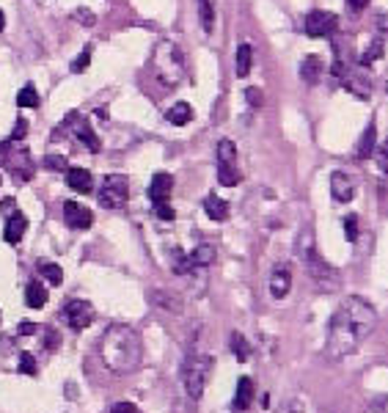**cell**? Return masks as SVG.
<instances>
[{
	"label": "cell",
	"mask_w": 388,
	"mask_h": 413,
	"mask_svg": "<svg viewBox=\"0 0 388 413\" xmlns=\"http://www.w3.org/2000/svg\"><path fill=\"white\" fill-rule=\"evenodd\" d=\"M377 325V311L361 298H347L328 325V356L344 359L350 356Z\"/></svg>",
	"instance_id": "1"
},
{
	"label": "cell",
	"mask_w": 388,
	"mask_h": 413,
	"mask_svg": "<svg viewBox=\"0 0 388 413\" xmlns=\"http://www.w3.org/2000/svg\"><path fill=\"white\" fill-rule=\"evenodd\" d=\"M100 356L105 366L116 375H127L141 363V336L135 334L129 325H110L100 342Z\"/></svg>",
	"instance_id": "2"
},
{
	"label": "cell",
	"mask_w": 388,
	"mask_h": 413,
	"mask_svg": "<svg viewBox=\"0 0 388 413\" xmlns=\"http://www.w3.org/2000/svg\"><path fill=\"white\" fill-rule=\"evenodd\" d=\"M295 251H298V257L303 262V267H306V273L311 276V281L317 284L319 292H334L339 286V273L325 262V259L319 257V251H317V240H314V232L306 229V232L298 237V245H295Z\"/></svg>",
	"instance_id": "3"
},
{
	"label": "cell",
	"mask_w": 388,
	"mask_h": 413,
	"mask_svg": "<svg viewBox=\"0 0 388 413\" xmlns=\"http://www.w3.org/2000/svg\"><path fill=\"white\" fill-rule=\"evenodd\" d=\"M209 372H212V359H209V356L190 353V356L184 359V363H182V383L187 388V397L199 400V397L204 394Z\"/></svg>",
	"instance_id": "4"
},
{
	"label": "cell",
	"mask_w": 388,
	"mask_h": 413,
	"mask_svg": "<svg viewBox=\"0 0 388 413\" xmlns=\"http://www.w3.org/2000/svg\"><path fill=\"white\" fill-rule=\"evenodd\" d=\"M182 66H184V61H182V50L174 45V42H160L155 50V69H157V78L163 80L168 88L171 86H177L182 78Z\"/></svg>",
	"instance_id": "5"
},
{
	"label": "cell",
	"mask_w": 388,
	"mask_h": 413,
	"mask_svg": "<svg viewBox=\"0 0 388 413\" xmlns=\"http://www.w3.org/2000/svg\"><path fill=\"white\" fill-rule=\"evenodd\" d=\"M129 199V182L122 174H110L105 177L102 187H100V204L107 209H122Z\"/></svg>",
	"instance_id": "6"
},
{
	"label": "cell",
	"mask_w": 388,
	"mask_h": 413,
	"mask_svg": "<svg viewBox=\"0 0 388 413\" xmlns=\"http://www.w3.org/2000/svg\"><path fill=\"white\" fill-rule=\"evenodd\" d=\"M61 314H64L66 325L75 328V331H83V328H88V325L94 322V309H91V303H88V301H80V298L69 301Z\"/></svg>",
	"instance_id": "7"
},
{
	"label": "cell",
	"mask_w": 388,
	"mask_h": 413,
	"mask_svg": "<svg viewBox=\"0 0 388 413\" xmlns=\"http://www.w3.org/2000/svg\"><path fill=\"white\" fill-rule=\"evenodd\" d=\"M336 28H339V17L336 14H331V11L317 8V11H311L309 17H306V33H309L311 39H325V36H331Z\"/></svg>",
	"instance_id": "8"
},
{
	"label": "cell",
	"mask_w": 388,
	"mask_h": 413,
	"mask_svg": "<svg viewBox=\"0 0 388 413\" xmlns=\"http://www.w3.org/2000/svg\"><path fill=\"white\" fill-rule=\"evenodd\" d=\"M66 119H69V122H75V124H72V132H75V138H78V141H83V146H86V149H91V152H100V138L94 135L91 124H88L86 119H80V113H69Z\"/></svg>",
	"instance_id": "9"
},
{
	"label": "cell",
	"mask_w": 388,
	"mask_h": 413,
	"mask_svg": "<svg viewBox=\"0 0 388 413\" xmlns=\"http://www.w3.org/2000/svg\"><path fill=\"white\" fill-rule=\"evenodd\" d=\"M64 218H66V223H69L72 229H88V226L94 223L91 209L80 206L78 202H66V204H64Z\"/></svg>",
	"instance_id": "10"
},
{
	"label": "cell",
	"mask_w": 388,
	"mask_h": 413,
	"mask_svg": "<svg viewBox=\"0 0 388 413\" xmlns=\"http://www.w3.org/2000/svg\"><path fill=\"white\" fill-rule=\"evenodd\" d=\"M331 193H334L336 202L347 204V202L355 196V180H353L350 174H344V171H336V174L331 177Z\"/></svg>",
	"instance_id": "11"
},
{
	"label": "cell",
	"mask_w": 388,
	"mask_h": 413,
	"mask_svg": "<svg viewBox=\"0 0 388 413\" xmlns=\"http://www.w3.org/2000/svg\"><path fill=\"white\" fill-rule=\"evenodd\" d=\"M171 190H174V177L171 174H155V180L149 185V199L160 204V202H168L171 199Z\"/></svg>",
	"instance_id": "12"
},
{
	"label": "cell",
	"mask_w": 388,
	"mask_h": 413,
	"mask_svg": "<svg viewBox=\"0 0 388 413\" xmlns=\"http://www.w3.org/2000/svg\"><path fill=\"white\" fill-rule=\"evenodd\" d=\"M289 289H292V276H289V270H286L284 264H278L273 270V276H270V295L276 301H281V298L289 295Z\"/></svg>",
	"instance_id": "13"
},
{
	"label": "cell",
	"mask_w": 388,
	"mask_h": 413,
	"mask_svg": "<svg viewBox=\"0 0 388 413\" xmlns=\"http://www.w3.org/2000/svg\"><path fill=\"white\" fill-rule=\"evenodd\" d=\"M66 185L78 193H91L94 190V182H91V174L86 168H66Z\"/></svg>",
	"instance_id": "14"
},
{
	"label": "cell",
	"mask_w": 388,
	"mask_h": 413,
	"mask_svg": "<svg viewBox=\"0 0 388 413\" xmlns=\"http://www.w3.org/2000/svg\"><path fill=\"white\" fill-rule=\"evenodd\" d=\"M254 400V380L251 378H240L237 380V394H234V411H248Z\"/></svg>",
	"instance_id": "15"
},
{
	"label": "cell",
	"mask_w": 388,
	"mask_h": 413,
	"mask_svg": "<svg viewBox=\"0 0 388 413\" xmlns=\"http://www.w3.org/2000/svg\"><path fill=\"white\" fill-rule=\"evenodd\" d=\"M25 229H28L25 215H20V212H11V215H8V223H6V240H8L11 245H17V243L23 240Z\"/></svg>",
	"instance_id": "16"
},
{
	"label": "cell",
	"mask_w": 388,
	"mask_h": 413,
	"mask_svg": "<svg viewBox=\"0 0 388 413\" xmlns=\"http://www.w3.org/2000/svg\"><path fill=\"white\" fill-rule=\"evenodd\" d=\"M204 209H207V215L212 221H226L229 218V204L221 196H215V193H209L207 199H204Z\"/></svg>",
	"instance_id": "17"
},
{
	"label": "cell",
	"mask_w": 388,
	"mask_h": 413,
	"mask_svg": "<svg viewBox=\"0 0 388 413\" xmlns=\"http://www.w3.org/2000/svg\"><path fill=\"white\" fill-rule=\"evenodd\" d=\"M45 301H47V289H45V284L42 281H30V284L25 286V303L30 306V309H42L45 306Z\"/></svg>",
	"instance_id": "18"
},
{
	"label": "cell",
	"mask_w": 388,
	"mask_h": 413,
	"mask_svg": "<svg viewBox=\"0 0 388 413\" xmlns=\"http://www.w3.org/2000/svg\"><path fill=\"white\" fill-rule=\"evenodd\" d=\"M375 146H377V129H375V124H369V127L363 129L361 141H358L355 157H358V160H366V157L375 152Z\"/></svg>",
	"instance_id": "19"
},
{
	"label": "cell",
	"mask_w": 388,
	"mask_h": 413,
	"mask_svg": "<svg viewBox=\"0 0 388 413\" xmlns=\"http://www.w3.org/2000/svg\"><path fill=\"white\" fill-rule=\"evenodd\" d=\"M215 254H218V251H215V245L204 243V245H199V248H196V251H193L187 259H190V264H193V267H207V264L215 262Z\"/></svg>",
	"instance_id": "20"
},
{
	"label": "cell",
	"mask_w": 388,
	"mask_h": 413,
	"mask_svg": "<svg viewBox=\"0 0 388 413\" xmlns=\"http://www.w3.org/2000/svg\"><path fill=\"white\" fill-rule=\"evenodd\" d=\"M165 119H168L171 124H187V122L193 119V107L187 103H177L174 107L165 110Z\"/></svg>",
	"instance_id": "21"
},
{
	"label": "cell",
	"mask_w": 388,
	"mask_h": 413,
	"mask_svg": "<svg viewBox=\"0 0 388 413\" xmlns=\"http://www.w3.org/2000/svg\"><path fill=\"white\" fill-rule=\"evenodd\" d=\"M322 75V61L317 58V55H309L306 61H303V66H300V78L306 80V83H317Z\"/></svg>",
	"instance_id": "22"
},
{
	"label": "cell",
	"mask_w": 388,
	"mask_h": 413,
	"mask_svg": "<svg viewBox=\"0 0 388 413\" xmlns=\"http://www.w3.org/2000/svg\"><path fill=\"white\" fill-rule=\"evenodd\" d=\"M254 58V50H251V45H240V50H237V75L240 78H248V72H251V61Z\"/></svg>",
	"instance_id": "23"
},
{
	"label": "cell",
	"mask_w": 388,
	"mask_h": 413,
	"mask_svg": "<svg viewBox=\"0 0 388 413\" xmlns=\"http://www.w3.org/2000/svg\"><path fill=\"white\" fill-rule=\"evenodd\" d=\"M199 17L207 33L215 30V0H199Z\"/></svg>",
	"instance_id": "24"
},
{
	"label": "cell",
	"mask_w": 388,
	"mask_h": 413,
	"mask_svg": "<svg viewBox=\"0 0 388 413\" xmlns=\"http://www.w3.org/2000/svg\"><path fill=\"white\" fill-rule=\"evenodd\" d=\"M232 350H234V356H237V361L240 363H245L248 359H251V344H248V339L242 334H232Z\"/></svg>",
	"instance_id": "25"
},
{
	"label": "cell",
	"mask_w": 388,
	"mask_h": 413,
	"mask_svg": "<svg viewBox=\"0 0 388 413\" xmlns=\"http://www.w3.org/2000/svg\"><path fill=\"white\" fill-rule=\"evenodd\" d=\"M383 50H386V42H383V36H380V39H375L372 47L361 55V66H369V64H375L377 58H383Z\"/></svg>",
	"instance_id": "26"
},
{
	"label": "cell",
	"mask_w": 388,
	"mask_h": 413,
	"mask_svg": "<svg viewBox=\"0 0 388 413\" xmlns=\"http://www.w3.org/2000/svg\"><path fill=\"white\" fill-rule=\"evenodd\" d=\"M39 273H42L52 286H58L64 281V270H61L58 264H52V262H42V264H39Z\"/></svg>",
	"instance_id": "27"
},
{
	"label": "cell",
	"mask_w": 388,
	"mask_h": 413,
	"mask_svg": "<svg viewBox=\"0 0 388 413\" xmlns=\"http://www.w3.org/2000/svg\"><path fill=\"white\" fill-rule=\"evenodd\" d=\"M218 182L221 185H237L240 182V171L234 168V163H221V168H218Z\"/></svg>",
	"instance_id": "28"
},
{
	"label": "cell",
	"mask_w": 388,
	"mask_h": 413,
	"mask_svg": "<svg viewBox=\"0 0 388 413\" xmlns=\"http://www.w3.org/2000/svg\"><path fill=\"white\" fill-rule=\"evenodd\" d=\"M152 298H155L157 306H165V309H171V311H182V303L171 295V292H152Z\"/></svg>",
	"instance_id": "29"
},
{
	"label": "cell",
	"mask_w": 388,
	"mask_h": 413,
	"mask_svg": "<svg viewBox=\"0 0 388 413\" xmlns=\"http://www.w3.org/2000/svg\"><path fill=\"white\" fill-rule=\"evenodd\" d=\"M17 105H20V107H36V105H39L36 88H33V86H25V88L17 94Z\"/></svg>",
	"instance_id": "30"
},
{
	"label": "cell",
	"mask_w": 388,
	"mask_h": 413,
	"mask_svg": "<svg viewBox=\"0 0 388 413\" xmlns=\"http://www.w3.org/2000/svg\"><path fill=\"white\" fill-rule=\"evenodd\" d=\"M347 86H350V91H353V94H358V97H363V100L369 97V80L363 78V75H358V72L350 78Z\"/></svg>",
	"instance_id": "31"
},
{
	"label": "cell",
	"mask_w": 388,
	"mask_h": 413,
	"mask_svg": "<svg viewBox=\"0 0 388 413\" xmlns=\"http://www.w3.org/2000/svg\"><path fill=\"white\" fill-rule=\"evenodd\" d=\"M218 163H237V149H234L232 141L218 144Z\"/></svg>",
	"instance_id": "32"
},
{
	"label": "cell",
	"mask_w": 388,
	"mask_h": 413,
	"mask_svg": "<svg viewBox=\"0 0 388 413\" xmlns=\"http://www.w3.org/2000/svg\"><path fill=\"white\" fill-rule=\"evenodd\" d=\"M174 273H180V276H187L190 270H193V264H190V259H187V254H182V251H174Z\"/></svg>",
	"instance_id": "33"
},
{
	"label": "cell",
	"mask_w": 388,
	"mask_h": 413,
	"mask_svg": "<svg viewBox=\"0 0 388 413\" xmlns=\"http://www.w3.org/2000/svg\"><path fill=\"white\" fill-rule=\"evenodd\" d=\"M344 237H347L350 243H355V240H358V221H355L353 215H347V218H344Z\"/></svg>",
	"instance_id": "34"
},
{
	"label": "cell",
	"mask_w": 388,
	"mask_h": 413,
	"mask_svg": "<svg viewBox=\"0 0 388 413\" xmlns=\"http://www.w3.org/2000/svg\"><path fill=\"white\" fill-rule=\"evenodd\" d=\"M20 372L36 375V359H33L30 353H23V356H20Z\"/></svg>",
	"instance_id": "35"
},
{
	"label": "cell",
	"mask_w": 388,
	"mask_h": 413,
	"mask_svg": "<svg viewBox=\"0 0 388 413\" xmlns=\"http://www.w3.org/2000/svg\"><path fill=\"white\" fill-rule=\"evenodd\" d=\"M88 61H91V47H86V50L78 55V61L72 64V72H83L86 66H88Z\"/></svg>",
	"instance_id": "36"
},
{
	"label": "cell",
	"mask_w": 388,
	"mask_h": 413,
	"mask_svg": "<svg viewBox=\"0 0 388 413\" xmlns=\"http://www.w3.org/2000/svg\"><path fill=\"white\" fill-rule=\"evenodd\" d=\"M155 215L157 218H163V221H174V209L168 206V202H160V204H155Z\"/></svg>",
	"instance_id": "37"
},
{
	"label": "cell",
	"mask_w": 388,
	"mask_h": 413,
	"mask_svg": "<svg viewBox=\"0 0 388 413\" xmlns=\"http://www.w3.org/2000/svg\"><path fill=\"white\" fill-rule=\"evenodd\" d=\"M47 168H52V171H66V168H69V163H66L64 157L50 155V157H47Z\"/></svg>",
	"instance_id": "38"
},
{
	"label": "cell",
	"mask_w": 388,
	"mask_h": 413,
	"mask_svg": "<svg viewBox=\"0 0 388 413\" xmlns=\"http://www.w3.org/2000/svg\"><path fill=\"white\" fill-rule=\"evenodd\" d=\"M245 100L251 105H261V91L259 88H245Z\"/></svg>",
	"instance_id": "39"
},
{
	"label": "cell",
	"mask_w": 388,
	"mask_h": 413,
	"mask_svg": "<svg viewBox=\"0 0 388 413\" xmlns=\"http://www.w3.org/2000/svg\"><path fill=\"white\" fill-rule=\"evenodd\" d=\"M110 413H138V408H135L132 402H116Z\"/></svg>",
	"instance_id": "40"
},
{
	"label": "cell",
	"mask_w": 388,
	"mask_h": 413,
	"mask_svg": "<svg viewBox=\"0 0 388 413\" xmlns=\"http://www.w3.org/2000/svg\"><path fill=\"white\" fill-rule=\"evenodd\" d=\"M78 20L83 23V25H94V23H97V17H94V14H88L86 8H78Z\"/></svg>",
	"instance_id": "41"
},
{
	"label": "cell",
	"mask_w": 388,
	"mask_h": 413,
	"mask_svg": "<svg viewBox=\"0 0 388 413\" xmlns=\"http://www.w3.org/2000/svg\"><path fill=\"white\" fill-rule=\"evenodd\" d=\"M25 132H28V122H23V119H20V122H17V127H14V132H11V141H20Z\"/></svg>",
	"instance_id": "42"
},
{
	"label": "cell",
	"mask_w": 388,
	"mask_h": 413,
	"mask_svg": "<svg viewBox=\"0 0 388 413\" xmlns=\"http://www.w3.org/2000/svg\"><path fill=\"white\" fill-rule=\"evenodd\" d=\"M45 342H50V344H45V347H50V350H55V347H58V342H61V339H58V334H55V331H47V339H45Z\"/></svg>",
	"instance_id": "43"
},
{
	"label": "cell",
	"mask_w": 388,
	"mask_h": 413,
	"mask_svg": "<svg viewBox=\"0 0 388 413\" xmlns=\"http://www.w3.org/2000/svg\"><path fill=\"white\" fill-rule=\"evenodd\" d=\"M347 3H350V8H355V11H361V8L369 6V0H347Z\"/></svg>",
	"instance_id": "44"
},
{
	"label": "cell",
	"mask_w": 388,
	"mask_h": 413,
	"mask_svg": "<svg viewBox=\"0 0 388 413\" xmlns=\"http://www.w3.org/2000/svg\"><path fill=\"white\" fill-rule=\"evenodd\" d=\"M33 331H36V325H33L30 320H25V322L20 325V334H33Z\"/></svg>",
	"instance_id": "45"
},
{
	"label": "cell",
	"mask_w": 388,
	"mask_h": 413,
	"mask_svg": "<svg viewBox=\"0 0 388 413\" xmlns=\"http://www.w3.org/2000/svg\"><path fill=\"white\" fill-rule=\"evenodd\" d=\"M380 168L386 171V146H380Z\"/></svg>",
	"instance_id": "46"
},
{
	"label": "cell",
	"mask_w": 388,
	"mask_h": 413,
	"mask_svg": "<svg viewBox=\"0 0 388 413\" xmlns=\"http://www.w3.org/2000/svg\"><path fill=\"white\" fill-rule=\"evenodd\" d=\"M3 25H6V17H3V11H0V30H3Z\"/></svg>",
	"instance_id": "47"
}]
</instances>
